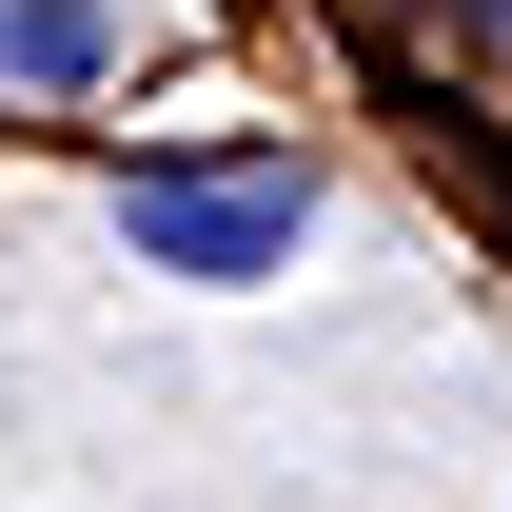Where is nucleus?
<instances>
[{"label": "nucleus", "instance_id": "f03ea898", "mask_svg": "<svg viewBox=\"0 0 512 512\" xmlns=\"http://www.w3.org/2000/svg\"><path fill=\"white\" fill-rule=\"evenodd\" d=\"M99 79H119L99 0H0V99H99Z\"/></svg>", "mask_w": 512, "mask_h": 512}, {"label": "nucleus", "instance_id": "f257e3e1", "mask_svg": "<svg viewBox=\"0 0 512 512\" xmlns=\"http://www.w3.org/2000/svg\"><path fill=\"white\" fill-rule=\"evenodd\" d=\"M296 237H316V158H276V138L119 158V256L178 276V296H256V276H296Z\"/></svg>", "mask_w": 512, "mask_h": 512}, {"label": "nucleus", "instance_id": "7ed1b4c3", "mask_svg": "<svg viewBox=\"0 0 512 512\" xmlns=\"http://www.w3.org/2000/svg\"><path fill=\"white\" fill-rule=\"evenodd\" d=\"M434 20H473V40H493V20H512V0H434Z\"/></svg>", "mask_w": 512, "mask_h": 512}]
</instances>
